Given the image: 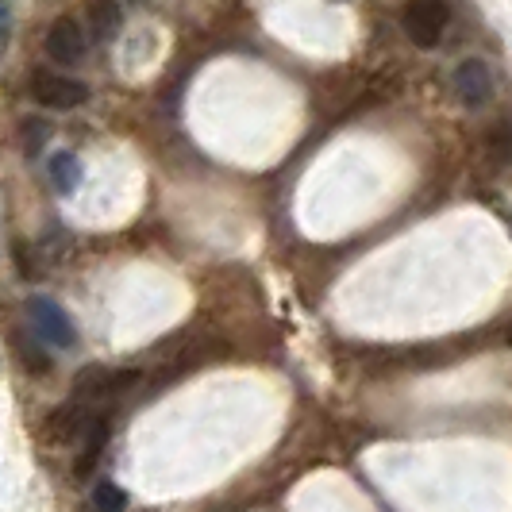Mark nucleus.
I'll return each mask as SVG.
<instances>
[{
    "mask_svg": "<svg viewBox=\"0 0 512 512\" xmlns=\"http://www.w3.org/2000/svg\"><path fill=\"white\" fill-rule=\"evenodd\" d=\"M401 24L420 51H432L451 24V8H447V0H409Z\"/></svg>",
    "mask_w": 512,
    "mask_h": 512,
    "instance_id": "obj_1",
    "label": "nucleus"
},
{
    "mask_svg": "<svg viewBox=\"0 0 512 512\" xmlns=\"http://www.w3.org/2000/svg\"><path fill=\"white\" fill-rule=\"evenodd\" d=\"M27 89H31V97L43 104V108H54V112H70V108L89 101V89L77 77L51 74V70H35Z\"/></svg>",
    "mask_w": 512,
    "mask_h": 512,
    "instance_id": "obj_2",
    "label": "nucleus"
},
{
    "mask_svg": "<svg viewBox=\"0 0 512 512\" xmlns=\"http://www.w3.org/2000/svg\"><path fill=\"white\" fill-rule=\"evenodd\" d=\"M27 316H31V332L43 343H54V347H74L77 343V328L70 312H62V305H54L51 297H31Z\"/></svg>",
    "mask_w": 512,
    "mask_h": 512,
    "instance_id": "obj_3",
    "label": "nucleus"
},
{
    "mask_svg": "<svg viewBox=\"0 0 512 512\" xmlns=\"http://www.w3.org/2000/svg\"><path fill=\"white\" fill-rule=\"evenodd\" d=\"M85 47H89V39H85L81 24L70 20V16H58L47 27V54H51L58 66H77L85 58Z\"/></svg>",
    "mask_w": 512,
    "mask_h": 512,
    "instance_id": "obj_4",
    "label": "nucleus"
},
{
    "mask_svg": "<svg viewBox=\"0 0 512 512\" xmlns=\"http://www.w3.org/2000/svg\"><path fill=\"white\" fill-rule=\"evenodd\" d=\"M455 93L466 108H486L493 97V74L482 58H466L455 66Z\"/></svg>",
    "mask_w": 512,
    "mask_h": 512,
    "instance_id": "obj_5",
    "label": "nucleus"
},
{
    "mask_svg": "<svg viewBox=\"0 0 512 512\" xmlns=\"http://www.w3.org/2000/svg\"><path fill=\"white\" fill-rule=\"evenodd\" d=\"M131 382H135V374H131V370L85 366V370L74 378V393H77V401H85V397H104V393H116V389H124V385H131Z\"/></svg>",
    "mask_w": 512,
    "mask_h": 512,
    "instance_id": "obj_6",
    "label": "nucleus"
},
{
    "mask_svg": "<svg viewBox=\"0 0 512 512\" xmlns=\"http://www.w3.org/2000/svg\"><path fill=\"white\" fill-rule=\"evenodd\" d=\"M104 443H108V420L97 416V424H89V428H85V447H81V455H77V462H74L77 478H89V470H93L97 459H101Z\"/></svg>",
    "mask_w": 512,
    "mask_h": 512,
    "instance_id": "obj_7",
    "label": "nucleus"
},
{
    "mask_svg": "<svg viewBox=\"0 0 512 512\" xmlns=\"http://www.w3.org/2000/svg\"><path fill=\"white\" fill-rule=\"evenodd\" d=\"M51 185L62 197H70L77 185H81V162H77L74 151H58L51 158Z\"/></svg>",
    "mask_w": 512,
    "mask_h": 512,
    "instance_id": "obj_8",
    "label": "nucleus"
},
{
    "mask_svg": "<svg viewBox=\"0 0 512 512\" xmlns=\"http://www.w3.org/2000/svg\"><path fill=\"white\" fill-rule=\"evenodd\" d=\"M120 8H116V0H97L93 8H89V31H93V39H116V31H120Z\"/></svg>",
    "mask_w": 512,
    "mask_h": 512,
    "instance_id": "obj_9",
    "label": "nucleus"
},
{
    "mask_svg": "<svg viewBox=\"0 0 512 512\" xmlns=\"http://www.w3.org/2000/svg\"><path fill=\"white\" fill-rule=\"evenodd\" d=\"M85 428V412L77 409V405H62V409L51 412V420H47V436L51 439H74V432Z\"/></svg>",
    "mask_w": 512,
    "mask_h": 512,
    "instance_id": "obj_10",
    "label": "nucleus"
},
{
    "mask_svg": "<svg viewBox=\"0 0 512 512\" xmlns=\"http://www.w3.org/2000/svg\"><path fill=\"white\" fill-rule=\"evenodd\" d=\"M93 512H128V493L116 482H97V489H93Z\"/></svg>",
    "mask_w": 512,
    "mask_h": 512,
    "instance_id": "obj_11",
    "label": "nucleus"
},
{
    "mask_svg": "<svg viewBox=\"0 0 512 512\" xmlns=\"http://www.w3.org/2000/svg\"><path fill=\"white\" fill-rule=\"evenodd\" d=\"M489 151L493 154H505L509 158L512 154V116H505V120H497L493 128H489Z\"/></svg>",
    "mask_w": 512,
    "mask_h": 512,
    "instance_id": "obj_12",
    "label": "nucleus"
},
{
    "mask_svg": "<svg viewBox=\"0 0 512 512\" xmlns=\"http://www.w3.org/2000/svg\"><path fill=\"white\" fill-rule=\"evenodd\" d=\"M51 135V128L43 124V120H27L24 124V151L27 154H35L39 147H43V139Z\"/></svg>",
    "mask_w": 512,
    "mask_h": 512,
    "instance_id": "obj_13",
    "label": "nucleus"
},
{
    "mask_svg": "<svg viewBox=\"0 0 512 512\" xmlns=\"http://www.w3.org/2000/svg\"><path fill=\"white\" fill-rule=\"evenodd\" d=\"M509 343H512V328H509Z\"/></svg>",
    "mask_w": 512,
    "mask_h": 512,
    "instance_id": "obj_14",
    "label": "nucleus"
}]
</instances>
